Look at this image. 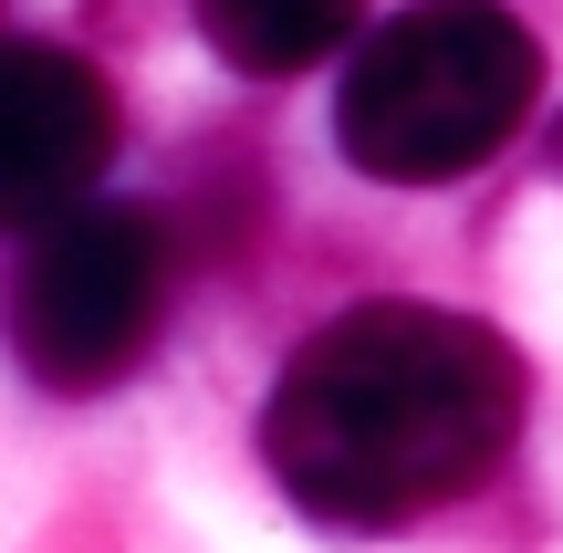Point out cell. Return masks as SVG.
Returning a JSON list of instances; mask_svg holds the SVG:
<instances>
[{
  "mask_svg": "<svg viewBox=\"0 0 563 553\" xmlns=\"http://www.w3.org/2000/svg\"><path fill=\"white\" fill-rule=\"evenodd\" d=\"M522 439V355L470 313L355 303L282 366L262 460L313 522H418L470 501Z\"/></svg>",
  "mask_w": 563,
  "mask_h": 553,
  "instance_id": "obj_1",
  "label": "cell"
},
{
  "mask_svg": "<svg viewBox=\"0 0 563 553\" xmlns=\"http://www.w3.org/2000/svg\"><path fill=\"white\" fill-rule=\"evenodd\" d=\"M532 84H543V53L501 0H407L355 42L334 136L386 188H449L522 136Z\"/></svg>",
  "mask_w": 563,
  "mask_h": 553,
  "instance_id": "obj_2",
  "label": "cell"
},
{
  "mask_svg": "<svg viewBox=\"0 0 563 553\" xmlns=\"http://www.w3.org/2000/svg\"><path fill=\"white\" fill-rule=\"evenodd\" d=\"M157 313H167V230L146 209L74 199L63 220H42L11 283V355L42 387L95 397L157 345Z\"/></svg>",
  "mask_w": 563,
  "mask_h": 553,
  "instance_id": "obj_3",
  "label": "cell"
},
{
  "mask_svg": "<svg viewBox=\"0 0 563 553\" xmlns=\"http://www.w3.org/2000/svg\"><path fill=\"white\" fill-rule=\"evenodd\" d=\"M115 157V95L53 42H0V230H42L95 199Z\"/></svg>",
  "mask_w": 563,
  "mask_h": 553,
  "instance_id": "obj_4",
  "label": "cell"
},
{
  "mask_svg": "<svg viewBox=\"0 0 563 553\" xmlns=\"http://www.w3.org/2000/svg\"><path fill=\"white\" fill-rule=\"evenodd\" d=\"M199 32L230 74H302L355 32V0H199Z\"/></svg>",
  "mask_w": 563,
  "mask_h": 553,
  "instance_id": "obj_5",
  "label": "cell"
},
{
  "mask_svg": "<svg viewBox=\"0 0 563 553\" xmlns=\"http://www.w3.org/2000/svg\"><path fill=\"white\" fill-rule=\"evenodd\" d=\"M543 157H553V167H563V115H553V136H543Z\"/></svg>",
  "mask_w": 563,
  "mask_h": 553,
  "instance_id": "obj_6",
  "label": "cell"
}]
</instances>
